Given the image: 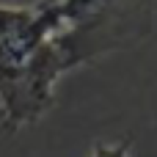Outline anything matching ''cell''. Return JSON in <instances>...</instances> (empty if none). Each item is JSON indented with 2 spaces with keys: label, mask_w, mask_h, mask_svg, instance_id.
<instances>
[{
  "label": "cell",
  "mask_w": 157,
  "mask_h": 157,
  "mask_svg": "<svg viewBox=\"0 0 157 157\" xmlns=\"http://www.w3.org/2000/svg\"><path fill=\"white\" fill-rule=\"evenodd\" d=\"M91 157H130V138L116 144H94Z\"/></svg>",
  "instance_id": "obj_1"
}]
</instances>
